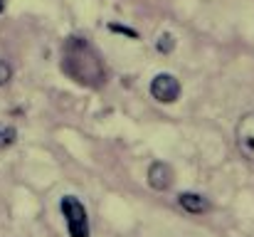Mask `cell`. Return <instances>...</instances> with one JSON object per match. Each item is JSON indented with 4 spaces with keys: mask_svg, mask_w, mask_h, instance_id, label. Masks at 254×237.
<instances>
[{
    "mask_svg": "<svg viewBox=\"0 0 254 237\" xmlns=\"http://www.w3.org/2000/svg\"><path fill=\"white\" fill-rule=\"evenodd\" d=\"M178 203H180V208H183L185 213H190V215H200V213H207V210H210V203H207L202 195H197V193H180V195H178Z\"/></svg>",
    "mask_w": 254,
    "mask_h": 237,
    "instance_id": "cell-6",
    "label": "cell"
},
{
    "mask_svg": "<svg viewBox=\"0 0 254 237\" xmlns=\"http://www.w3.org/2000/svg\"><path fill=\"white\" fill-rule=\"evenodd\" d=\"M235 139H237V149L240 154L254 163V111L252 114H245L240 121H237V129H235Z\"/></svg>",
    "mask_w": 254,
    "mask_h": 237,
    "instance_id": "cell-3",
    "label": "cell"
},
{
    "mask_svg": "<svg viewBox=\"0 0 254 237\" xmlns=\"http://www.w3.org/2000/svg\"><path fill=\"white\" fill-rule=\"evenodd\" d=\"M64 72L72 79H77L84 86H101L106 81L104 65L96 55V50L86 42L84 37H69L64 45Z\"/></svg>",
    "mask_w": 254,
    "mask_h": 237,
    "instance_id": "cell-1",
    "label": "cell"
},
{
    "mask_svg": "<svg viewBox=\"0 0 254 237\" xmlns=\"http://www.w3.org/2000/svg\"><path fill=\"white\" fill-rule=\"evenodd\" d=\"M173 47H175V37L161 35V40H158V50H161V52H173Z\"/></svg>",
    "mask_w": 254,
    "mask_h": 237,
    "instance_id": "cell-8",
    "label": "cell"
},
{
    "mask_svg": "<svg viewBox=\"0 0 254 237\" xmlns=\"http://www.w3.org/2000/svg\"><path fill=\"white\" fill-rule=\"evenodd\" d=\"M170 183H173V168L168 163L166 160L151 163V168H148V185L153 190H168Z\"/></svg>",
    "mask_w": 254,
    "mask_h": 237,
    "instance_id": "cell-5",
    "label": "cell"
},
{
    "mask_svg": "<svg viewBox=\"0 0 254 237\" xmlns=\"http://www.w3.org/2000/svg\"><path fill=\"white\" fill-rule=\"evenodd\" d=\"M109 30H111V32H124V35H128V37H133V40L138 37L133 30H128V27H121V25H109Z\"/></svg>",
    "mask_w": 254,
    "mask_h": 237,
    "instance_id": "cell-10",
    "label": "cell"
},
{
    "mask_svg": "<svg viewBox=\"0 0 254 237\" xmlns=\"http://www.w3.org/2000/svg\"><path fill=\"white\" fill-rule=\"evenodd\" d=\"M2 7H5V0H0V12H2Z\"/></svg>",
    "mask_w": 254,
    "mask_h": 237,
    "instance_id": "cell-11",
    "label": "cell"
},
{
    "mask_svg": "<svg viewBox=\"0 0 254 237\" xmlns=\"http://www.w3.org/2000/svg\"><path fill=\"white\" fill-rule=\"evenodd\" d=\"M15 139H17V131H15V126H10V124L0 121V149H7V146H12V144H15Z\"/></svg>",
    "mask_w": 254,
    "mask_h": 237,
    "instance_id": "cell-7",
    "label": "cell"
},
{
    "mask_svg": "<svg viewBox=\"0 0 254 237\" xmlns=\"http://www.w3.org/2000/svg\"><path fill=\"white\" fill-rule=\"evenodd\" d=\"M10 77H12V70H10V65L0 60V86H2V84H7V81H10Z\"/></svg>",
    "mask_w": 254,
    "mask_h": 237,
    "instance_id": "cell-9",
    "label": "cell"
},
{
    "mask_svg": "<svg viewBox=\"0 0 254 237\" xmlns=\"http://www.w3.org/2000/svg\"><path fill=\"white\" fill-rule=\"evenodd\" d=\"M151 94L161 104H173L180 96V81L173 77V75H166V72L163 75H156L153 81H151Z\"/></svg>",
    "mask_w": 254,
    "mask_h": 237,
    "instance_id": "cell-4",
    "label": "cell"
},
{
    "mask_svg": "<svg viewBox=\"0 0 254 237\" xmlns=\"http://www.w3.org/2000/svg\"><path fill=\"white\" fill-rule=\"evenodd\" d=\"M62 215L67 220L69 237H89V220H86V210L79 198L64 195L62 198Z\"/></svg>",
    "mask_w": 254,
    "mask_h": 237,
    "instance_id": "cell-2",
    "label": "cell"
}]
</instances>
